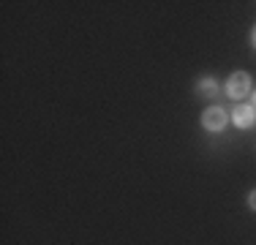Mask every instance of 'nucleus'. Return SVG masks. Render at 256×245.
I'll return each mask as SVG.
<instances>
[{"label":"nucleus","instance_id":"1","mask_svg":"<svg viewBox=\"0 0 256 245\" xmlns=\"http://www.w3.org/2000/svg\"><path fill=\"white\" fill-rule=\"evenodd\" d=\"M248 93H251V76H248L246 71H234L226 79V96H232V98H246Z\"/></svg>","mask_w":256,"mask_h":245},{"label":"nucleus","instance_id":"2","mask_svg":"<svg viewBox=\"0 0 256 245\" xmlns=\"http://www.w3.org/2000/svg\"><path fill=\"white\" fill-rule=\"evenodd\" d=\"M226 122H229V114H226V109H221V106H207L202 112V126L207 131H224Z\"/></svg>","mask_w":256,"mask_h":245},{"label":"nucleus","instance_id":"3","mask_svg":"<svg viewBox=\"0 0 256 245\" xmlns=\"http://www.w3.org/2000/svg\"><path fill=\"white\" fill-rule=\"evenodd\" d=\"M232 120H234L237 128H251V126H256V109L251 104H240V106H234V112H232Z\"/></svg>","mask_w":256,"mask_h":245},{"label":"nucleus","instance_id":"4","mask_svg":"<svg viewBox=\"0 0 256 245\" xmlns=\"http://www.w3.org/2000/svg\"><path fill=\"white\" fill-rule=\"evenodd\" d=\"M199 93H202V96H212V93H216V79H202V82H199Z\"/></svg>","mask_w":256,"mask_h":245},{"label":"nucleus","instance_id":"5","mask_svg":"<svg viewBox=\"0 0 256 245\" xmlns=\"http://www.w3.org/2000/svg\"><path fill=\"white\" fill-rule=\"evenodd\" d=\"M248 207H251V210H256V191L248 194Z\"/></svg>","mask_w":256,"mask_h":245},{"label":"nucleus","instance_id":"6","mask_svg":"<svg viewBox=\"0 0 256 245\" xmlns=\"http://www.w3.org/2000/svg\"><path fill=\"white\" fill-rule=\"evenodd\" d=\"M251 44H254V49H256V28H254V33H251Z\"/></svg>","mask_w":256,"mask_h":245},{"label":"nucleus","instance_id":"7","mask_svg":"<svg viewBox=\"0 0 256 245\" xmlns=\"http://www.w3.org/2000/svg\"><path fill=\"white\" fill-rule=\"evenodd\" d=\"M254 109H256V93H254Z\"/></svg>","mask_w":256,"mask_h":245}]
</instances>
